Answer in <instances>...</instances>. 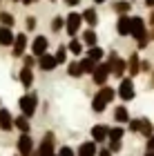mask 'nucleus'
I'll return each instance as SVG.
<instances>
[{
    "label": "nucleus",
    "instance_id": "nucleus-57",
    "mask_svg": "<svg viewBox=\"0 0 154 156\" xmlns=\"http://www.w3.org/2000/svg\"><path fill=\"white\" fill-rule=\"evenodd\" d=\"M54 156H58V154H54Z\"/></svg>",
    "mask_w": 154,
    "mask_h": 156
},
{
    "label": "nucleus",
    "instance_id": "nucleus-35",
    "mask_svg": "<svg viewBox=\"0 0 154 156\" xmlns=\"http://www.w3.org/2000/svg\"><path fill=\"white\" fill-rule=\"evenodd\" d=\"M125 129H127V134H136L138 136V132H141V116H132L130 123L125 125Z\"/></svg>",
    "mask_w": 154,
    "mask_h": 156
},
{
    "label": "nucleus",
    "instance_id": "nucleus-54",
    "mask_svg": "<svg viewBox=\"0 0 154 156\" xmlns=\"http://www.w3.org/2000/svg\"><path fill=\"white\" fill-rule=\"evenodd\" d=\"M31 156H38V154H36V152H34V154H31Z\"/></svg>",
    "mask_w": 154,
    "mask_h": 156
},
{
    "label": "nucleus",
    "instance_id": "nucleus-22",
    "mask_svg": "<svg viewBox=\"0 0 154 156\" xmlns=\"http://www.w3.org/2000/svg\"><path fill=\"white\" fill-rule=\"evenodd\" d=\"M78 38L83 40L85 49H89V47H96V45H98V34H96V29H89V27H85V29L81 31V36H78Z\"/></svg>",
    "mask_w": 154,
    "mask_h": 156
},
{
    "label": "nucleus",
    "instance_id": "nucleus-5",
    "mask_svg": "<svg viewBox=\"0 0 154 156\" xmlns=\"http://www.w3.org/2000/svg\"><path fill=\"white\" fill-rule=\"evenodd\" d=\"M56 150H58V147H56V134L52 129H47L43 134V138L38 140V145H36V154L38 156H54Z\"/></svg>",
    "mask_w": 154,
    "mask_h": 156
},
{
    "label": "nucleus",
    "instance_id": "nucleus-58",
    "mask_svg": "<svg viewBox=\"0 0 154 156\" xmlns=\"http://www.w3.org/2000/svg\"><path fill=\"white\" fill-rule=\"evenodd\" d=\"M9 2H11V0H9Z\"/></svg>",
    "mask_w": 154,
    "mask_h": 156
},
{
    "label": "nucleus",
    "instance_id": "nucleus-8",
    "mask_svg": "<svg viewBox=\"0 0 154 156\" xmlns=\"http://www.w3.org/2000/svg\"><path fill=\"white\" fill-rule=\"evenodd\" d=\"M47 51H49V38H47L45 34H36V36L31 38V42H29V54L40 58V56H45Z\"/></svg>",
    "mask_w": 154,
    "mask_h": 156
},
{
    "label": "nucleus",
    "instance_id": "nucleus-26",
    "mask_svg": "<svg viewBox=\"0 0 154 156\" xmlns=\"http://www.w3.org/2000/svg\"><path fill=\"white\" fill-rule=\"evenodd\" d=\"M138 136L148 140L150 136H154V120L148 118V116H141V132H138Z\"/></svg>",
    "mask_w": 154,
    "mask_h": 156
},
{
    "label": "nucleus",
    "instance_id": "nucleus-51",
    "mask_svg": "<svg viewBox=\"0 0 154 156\" xmlns=\"http://www.w3.org/2000/svg\"><path fill=\"white\" fill-rule=\"evenodd\" d=\"M11 2H13V5H18V2H23V0H11Z\"/></svg>",
    "mask_w": 154,
    "mask_h": 156
},
{
    "label": "nucleus",
    "instance_id": "nucleus-39",
    "mask_svg": "<svg viewBox=\"0 0 154 156\" xmlns=\"http://www.w3.org/2000/svg\"><path fill=\"white\" fill-rule=\"evenodd\" d=\"M56 154H58V156H76V147H72V145H60L58 150H56Z\"/></svg>",
    "mask_w": 154,
    "mask_h": 156
},
{
    "label": "nucleus",
    "instance_id": "nucleus-16",
    "mask_svg": "<svg viewBox=\"0 0 154 156\" xmlns=\"http://www.w3.org/2000/svg\"><path fill=\"white\" fill-rule=\"evenodd\" d=\"M127 76L130 78L141 76V54H138L136 49L127 56Z\"/></svg>",
    "mask_w": 154,
    "mask_h": 156
},
{
    "label": "nucleus",
    "instance_id": "nucleus-2",
    "mask_svg": "<svg viewBox=\"0 0 154 156\" xmlns=\"http://www.w3.org/2000/svg\"><path fill=\"white\" fill-rule=\"evenodd\" d=\"M105 62H107V67L112 69V78L121 80L123 76H127V58H123V56L118 54L116 49H112V51L107 54Z\"/></svg>",
    "mask_w": 154,
    "mask_h": 156
},
{
    "label": "nucleus",
    "instance_id": "nucleus-28",
    "mask_svg": "<svg viewBox=\"0 0 154 156\" xmlns=\"http://www.w3.org/2000/svg\"><path fill=\"white\" fill-rule=\"evenodd\" d=\"M85 56L89 60H94V62H103L105 58H107V54H105V49L101 47V45H96V47H89V49H85Z\"/></svg>",
    "mask_w": 154,
    "mask_h": 156
},
{
    "label": "nucleus",
    "instance_id": "nucleus-40",
    "mask_svg": "<svg viewBox=\"0 0 154 156\" xmlns=\"http://www.w3.org/2000/svg\"><path fill=\"white\" fill-rule=\"evenodd\" d=\"M152 72H154V65H152V60H148V58H141V74L150 76Z\"/></svg>",
    "mask_w": 154,
    "mask_h": 156
},
{
    "label": "nucleus",
    "instance_id": "nucleus-19",
    "mask_svg": "<svg viewBox=\"0 0 154 156\" xmlns=\"http://www.w3.org/2000/svg\"><path fill=\"white\" fill-rule=\"evenodd\" d=\"M98 147H101V145H96L92 138H89V140H83V143L76 147V156H96V154H98Z\"/></svg>",
    "mask_w": 154,
    "mask_h": 156
},
{
    "label": "nucleus",
    "instance_id": "nucleus-38",
    "mask_svg": "<svg viewBox=\"0 0 154 156\" xmlns=\"http://www.w3.org/2000/svg\"><path fill=\"white\" fill-rule=\"evenodd\" d=\"M107 150L112 152V154H121L123 152V140H107Z\"/></svg>",
    "mask_w": 154,
    "mask_h": 156
},
{
    "label": "nucleus",
    "instance_id": "nucleus-55",
    "mask_svg": "<svg viewBox=\"0 0 154 156\" xmlns=\"http://www.w3.org/2000/svg\"><path fill=\"white\" fill-rule=\"evenodd\" d=\"M0 107H2V101H0Z\"/></svg>",
    "mask_w": 154,
    "mask_h": 156
},
{
    "label": "nucleus",
    "instance_id": "nucleus-1",
    "mask_svg": "<svg viewBox=\"0 0 154 156\" xmlns=\"http://www.w3.org/2000/svg\"><path fill=\"white\" fill-rule=\"evenodd\" d=\"M38 105H40V98H38V91H36V89L25 91V94L18 98V109H20V114L27 116V118H34V116H36Z\"/></svg>",
    "mask_w": 154,
    "mask_h": 156
},
{
    "label": "nucleus",
    "instance_id": "nucleus-30",
    "mask_svg": "<svg viewBox=\"0 0 154 156\" xmlns=\"http://www.w3.org/2000/svg\"><path fill=\"white\" fill-rule=\"evenodd\" d=\"M0 27H9V29H13V27H16V13H11L7 9H0Z\"/></svg>",
    "mask_w": 154,
    "mask_h": 156
},
{
    "label": "nucleus",
    "instance_id": "nucleus-31",
    "mask_svg": "<svg viewBox=\"0 0 154 156\" xmlns=\"http://www.w3.org/2000/svg\"><path fill=\"white\" fill-rule=\"evenodd\" d=\"M49 31L52 34H60V31H65V16H54L52 20H49Z\"/></svg>",
    "mask_w": 154,
    "mask_h": 156
},
{
    "label": "nucleus",
    "instance_id": "nucleus-3",
    "mask_svg": "<svg viewBox=\"0 0 154 156\" xmlns=\"http://www.w3.org/2000/svg\"><path fill=\"white\" fill-rule=\"evenodd\" d=\"M116 98L121 103H132L136 98V83H134V78H130V76H123L121 80H118L116 85Z\"/></svg>",
    "mask_w": 154,
    "mask_h": 156
},
{
    "label": "nucleus",
    "instance_id": "nucleus-37",
    "mask_svg": "<svg viewBox=\"0 0 154 156\" xmlns=\"http://www.w3.org/2000/svg\"><path fill=\"white\" fill-rule=\"evenodd\" d=\"M20 60H23V67H29V69H36L38 67V58L34 54H25Z\"/></svg>",
    "mask_w": 154,
    "mask_h": 156
},
{
    "label": "nucleus",
    "instance_id": "nucleus-20",
    "mask_svg": "<svg viewBox=\"0 0 154 156\" xmlns=\"http://www.w3.org/2000/svg\"><path fill=\"white\" fill-rule=\"evenodd\" d=\"M109 7H112V11H114L116 16H130L134 2H132V0H114Z\"/></svg>",
    "mask_w": 154,
    "mask_h": 156
},
{
    "label": "nucleus",
    "instance_id": "nucleus-11",
    "mask_svg": "<svg viewBox=\"0 0 154 156\" xmlns=\"http://www.w3.org/2000/svg\"><path fill=\"white\" fill-rule=\"evenodd\" d=\"M112 78V69L107 67V62H98L96 65V69H94V74H92V83L96 85V87H105V85H109L107 80Z\"/></svg>",
    "mask_w": 154,
    "mask_h": 156
},
{
    "label": "nucleus",
    "instance_id": "nucleus-9",
    "mask_svg": "<svg viewBox=\"0 0 154 156\" xmlns=\"http://www.w3.org/2000/svg\"><path fill=\"white\" fill-rule=\"evenodd\" d=\"M36 152V143H34V136L31 134H20L16 138V154L20 156H31Z\"/></svg>",
    "mask_w": 154,
    "mask_h": 156
},
{
    "label": "nucleus",
    "instance_id": "nucleus-42",
    "mask_svg": "<svg viewBox=\"0 0 154 156\" xmlns=\"http://www.w3.org/2000/svg\"><path fill=\"white\" fill-rule=\"evenodd\" d=\"M60 2H63V5H65V7H67V9H76V7H78V5L83 2V0H60Z\"/></svg>",
    "mask_w": 154,
    "mask_h": 156
},
{
    "label": "nucleus",
    "instance_id": "nucleus-29",
    "mask_svg": "<svg viewBox=\"0 0 154 156\" xmlns=\"http://www.w3.org/2000/svg\"><path fill=\"white\" fill-rule=\"evenodd\" d=\"M52 54H54L56 62H58V67H60V65H67V62H69V51H67V45H65V42H63V45H58Z\"/></svg>",
    "mask_w": 154,
    "mask_h": 156
},
{
    "label": "nucleus",
    "instance_id": "nucleus-48",
    "mask_svg": "<svg viewBox=\"0 0 154 156\" xmlns=\"http://www.w3.org/2000/svg\"><path fill=\"white\" fill-rule=\"evenodd\" d=\"M143 5L148 7V9H154V0H143Z\"/></svg>",
    "mask_w": 154,
    "mask_h": 156
},
{
    "label": "nucleus",
    "instance_id": "nucleus-24",
    "mask_svg": "<svg viewBox=\"0 0 154 156\" xmlns=\"http://www.w3.org/2000/svg\"><path fill=\"white\" fill-rule=\"evenodd\" d=\"M13 125H16V132H20V134H31V118L18 114V116H13Z\"/></svg>",
    "mask_w": 154,
    "mask_h": 156
},
{
    "label": "nucleus",
    "instance_id": "nucleus-27",
    "mask_svg": "<svg viewBox=\"0 0 154 156\" xmlns=\"http://www.w3.org/2000/svg\"><path fill=\"white\" fill-rule=\"evenodd\" d=\"M96 96H101L107 105H112L116 101V87H112V85H105V87H98V91H96Z\"/></svg>",
    "mask_w": 154,
    "mask_h": 156
},
{
    "label": "nucleus",
    "instance_id": "nucleus-49",
    "mask_svg": "<svg viewBox=\"0 0 154 156\" xmlns=\"http://www.w3.org/2000/svg\"><path fill=\"white\" fill-rule=\"evenodd\" d=\"M105 2H107V0H92L94 7H101V5H105Z\"/></svg>",
    "mask_w": 154,
    "mask_h": 156
},
{
    "label": "nucleus",
    "instance_id": "nucleus-10",
    "mask_svg": "<svg viewBox=\"0 0 154 156\" xmlns=\"http://www.w3.org/2000/svg\"><path fill=\"white\" fill-rule=\"evenodd\" d=\"M109 127L112 125H107V123H94L92 129H89V138H92L96 145H105L107 138H109Z\"/></svg>",
    "mask_w": 154,
    "mask_h": 156
},
{
    "label": "nucleus",
    "instance_id": "nucleus-45",
    "mask_svg": "<svg viewBox=\"0 0 154 156\" xmlns=\"http://www.w3.org/2000/svg\"><path fill=\"white\" fill-rule=\"evenodd\" d=\"M148 27H154V9H150V13H148Z\"/></svg>",
    "mask_w": 154,
    "mask_h": 156
},
{
    "label": "nucleus",
    "instance_id": "nucleus-46",
    "mask_svg": "<svg viewBox=\"0 0 154 156\" xmlns=\"http://www.w3.org/2000/svg\"><path fill=\"white\" fill-rule=\"evenodd\" d=\"M36 2H40V0H23L20 5H25V7H31V5H36Z\"/></svg>",
    "mask_w": 154,
    "mask_h": 156
},
{
    "label": "nucleus",
    "instance_id": "nucleus-44",
    "mask_svg": "<svg viewBox=\"0 0 154 156\" xmlns=\"http://www.w3.org/2000/svg\"><path fill=\"white\" fill-rule=\"evenodd\" d=\"M96 156H114V154L107 150V145H101V147H98V154H96Z\"/></svg>",
    "mask_w": 154,
    "mask_h": 156
},
{
    "label": "nucleus",
    "instance_id": "nucleus-7",
    "mask_svg": "<svg viewBox=\"0 0 154 156\" xmlns=\"http://www.w3.org/2000/svg\"><path fill=\"white\" fill-rule=\"evenodd\" d=\"M150 36V27H148V20L143 16H136V13H132V34L130 38H134V42H138L141 38Z\"/></svg>",
    "mask_w": 154,
    "mask_h": 156
},
{
    "label": "nucleus",
    "instance_id": "nucleus-41",
    "mask_svg": "<svg viewBox=\"0 0 154 156\" xmlns=\"http://www.w3.org/2000/svg\"><path fill=\"white\" fill-rule=\"evenodd\" d=\"M150 42H152V40H150V36L141 38V40L136 42V51H143V49H148V47H150Z\"/></svg>",
    "mask_w": 154,
    "mask_h": 156
},
{
    "label": "nucleus",
    "instance_id": "nucleus-14",
    "mask_svg": "<svg viewBox=\"0 0 154 156\" xmlns=\"http://www.w3.org/2000/svg\"><path fill=\"white\" fill-rule=\"evenodd\" d=\"M34 80H36L34 69H29V67H20L18 69V83L25 87V91H31L34 89Z\"/></svg>",
    "mask_w": 154,
    "mask_h": 156
},
{
    "label": "nucleus",
    "instance_id": "nucleus-23",
    "mask_svg": "<svg viewBox=\"0 0 154 156\" xmlns=\"http://www.w3.org/2000/svg\"><path fill=\"white\" fill-rule=\"evenodd\" d=\"M13 40H16V31L9 29V27H0V47L11 49L13 47Z\"/></svg>",
    "mask_w": 154,
    "mask_h": 156
},
{
    "label": "nucleus",
    "instance_id": "nucleus-17",
    "mask_svg": "<svg viewBox=\"0 0 154 156\" xmlns=\"http://www.w3.org/2000/svg\"><path fill=\"white\" fill-rule=\"evenodd\" d=\"M56 67H58V62H56L54 54L47 51L45 56H40V58H38V67H36V69H40V72H45V74H49V72H54Z\"/></svg>",
    "mask_w": 154,
    "mask_h": 156
},
{
    "label": "nucleus",
    "instance_id": "nucleus-12",
    "mask_svg": "<svg viewBox=\"0 0 154 156\" xmlns=\"http://www.w3.org/2000/svg\"><path fill=\"white\" fill-rule=\"evenodd\" d=\"M114 29H116V36L130 38V34H132V13H130V16H116Z\"/></svg>",
    "mask_w": 154,
    "mask_h": 156
},
{
    "label": "nucleus",
    "instance_id": "nucleus-56",
    "mask_svg": "<svg viewBox=\"0 0 154 156\" xmlns=\"http://www.w3.org/2000/svg\"><path fill=\"white\" fill-rule=\"evenodd\" d=\"M13 156H20V154H13Z\"/></svg>",
    "mask_w": 154,
    "mask_h": 156
},
{
    "label": "nucleus",
    "instance_id": "nucleus-18",
    "mask_svg": "<svg viewBox=\"0 0 154 156\" xmlns=\"http://www.w3.org/2000/svg\"><path fill=\"white\" fill-rule=\"evenodd\" d=\"M16 125H13V114L7 107H0V132H13Z\"/></svg>",
    "mask_w": 154,
    "mask_h": 156
},
{
    "label": "nucleus",
    "instance_id": "nucleus-4",
    "mask_svg": "<svg viewBox=\"0 0 154 156\" xmlns=\"http://www.w3.org/2000/svg\"><path fill=\"white\" fill-rule=\"evenodd\" d=\"M83 29H85V23H83L81 11L69 9V13L65 16V34H67L69 38H78Z\"/></svg>",
    "mask_w": 154,
    "mask_h": 156
},
{
    "label": "nucleus",
    "instance_id": "nucleus-47",
    "mask_svg": "<svg viewBox=\"0 0 154 156\" xmlns=\"http://www.w3.org/2000/svg\"><path fill=\"white\" fill-rule=\"evenodd\" d=\"M148 78H150V80H148V87H150V89H154V72H152Z\"/></svg>",
    "mask_w": 154,
    "mask_h": 156
},
{
    "label": "nucleus",
    "instance_id": "nucleus-34",
    "mask_svg": "<svg viewBox=\"0 0 154 156\" xmlns=\"http://www.w3.org/2000/svg\"><path fill=\"white\" fill-rule=\"evenodd\" d=\"M96 65H98V62L89 60L87 56H83V58H81V67H83V74H85V76H92L94 69H96Z\"/></svg>",
    "mask_w": 154,
    "mask_h": 156
},
{
    "label": "nucleus",
    "instance_id": "nucleus-52",
    "mask_svg": "<svg viewBox=\"0 0 154 156\" xmlns=\"http://www.w3.org/2000/svg\"><path fill=\"white\" fill-rule=\"evenodd\" d=\"M49 2H52V5H54V2H58V0H49Z\"/></svg>",
    "mask_w": 154,
    "mask_h": 156
},
{
    "label": "nucleus",
    "instance_id": "nucleus-13",
    "mask_svg": "<svg viewBox=\"0 0 154 156\" xmlns=\"http://www.w3.org/2000/svg\"><path fill=\"white\" fill-rule=\"evenodd\" d=\"M112 118H114V125H127L130 118H132L127 105H125V103H118L116 107H114V112H112Z\"/></svg>",
    "mask_w": 154,
    "mask_h": 156
},
{
    "label": "nucleus",
    "instance_id": "nucleus-21",
    "mask_svg": "<svg viewBox=\"0 0 154 156\" xmlns=\"http://www.w3.org/2000/svg\"><path fill=\"white\" fill-rule=\"evenodd\" d=\"M65 45H67L69 56H74V58H83L85 56V45H83L81 38H69V42H65Z\"/></svg>",
    "mask_w": 154,
    "mask_h": 156
},
{
    "label": "nucleus",
    "instance_id": "nucleus-36",
    "mask_svg": "<svg viewBox=\"0 0 154 156\" xmlns=\"http://www.w3.org/2000/svg\"><path fill=\"white\" fill-rule=\"evenodd\" d=\"M36 29H38V18L31 16V13H27V16H25V31L27 34H34Z\"/></svg>",
    "mask_w": 154,
    "mask_h": 156
},
{
    "label": "nucleus",
    "instance_id": "nucleus-32",
    "mask_svg": "<svg viewBox=\"0 0 154 156\" xmlns=\"http://www.w3.org/2000/svg\"><path fill=\"white\" fill-rule=\"evenodd\" d=\"M89 107H92V112H94V114H105V109H107L109 105L105 103V101H103L101 96H96V94H94L92 103H89Z\"/></svg>",
    "mask_w": 154,
    "mask_h": 156
},
{
    "label": "nucleus",
    "instance_id": "nucleus-15",
    "mask_svg": "<svg viewBox=\"0 0 154 156\" xmlns=\"http://www.w3.org/2000/svg\"><path fill=\"white\" fill-rule=\"evenodd\" d=\"M81 16H83V23H85V27H89V29H96L98 27V9L92 5V7H85V9L81 11Z\"/></svg>",
    "mask_w": 154,
    "mask_h": 156
},
{
    "label": "nucleus",
    "instance_id": "nucleus-50",
    "mask_svg": "<svg viewBox=\"0 0 154 156\" xmlns=\"http://www.w3.org/2000/svg\"><path fill=\"white\" fill-rule=\"evenodd\" d=\"M150 40L154 42V27H150Z\"/></svg>",
    "mask_w": 154,
    "mask_h": 156
},
{
    "label": "nucleus",
    "instance_id": "nucleus-43",
    "mask_svg": "<svg viewBox=\"0 0 154 156\" xmlns=\"http://www.w3.org/2000/svg\"><path fill=\"white\" fill-rule=\"evenodd\" d=\"M145 152H150V154H154V136H150L148 140H145Z\"/></svg>",
    "mask_w": 154,
    "mask_h": 156
},
{
    "label": "nucleus",
    "instance_id": "nucleus-33",
    "mask_svg": "<svg viewBox=\"0 0 154 156\" xmlns=\"http://www.w3.org/2000/svg\"><path fill=\"white\" fill-rule=\"evenodd\" d=\"M127 129H125V125H112L109 127V138L107 140H123Z\"/></svg>",
    "mask_w": 154,
    "mask_h": 156
},
{
    "label": "nucleus",
    "instance_id": "nucleus-25",
    "mask_svg": "<svg viewBox=\"0 0 154 156\" xmlns=\"http://www.w3.org/2000/svg\"><path fill=\"white\" fill-rule=\"evenodd\" d=\"M65 69H67V76L76 78V80L85 76V74H83V67H81V58H72V60L65 65Z\"/></svg>",
    "mask_w": 154,
    "mask_h": 156
},
{
    "label": "nucleus",
    "instance_id": "nucleus-6",
    "mask_svg": "<svg viewBox=\"0 0 154 156\" xmlns=\"http://www.w3.org/2000/svg\"><path fill=\"white\" fill-rule=\"evenodd\" d=\"M29 34L25 29L23 31H16V40H13V47H11V58L20 60L25 54H29Z\"/></svg>",
    "mask_w": 154,
    "mask_h": 156
},
{
    "label": "nucleus",
    "instance_id": "nucleus-53",
    "mask_svg": "<svg viewBox=\"0 0 154 156\" xmlns=\"http://www.w3.org/2000/svg\"><path fill=\"white\" fill-rule=\"evenodd\" d=\"M0 9H2V0H0Z\"/></svg>",
    "mask_w": 154,
    "mask_h": 156
}]
</instances>
